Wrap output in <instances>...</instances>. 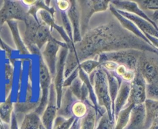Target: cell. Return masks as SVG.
Segmentation results:
<instances>
[{
    "label": "cell",
    "instance_id": "cell-1",
    "mask_svg": "<svg viewBox=\"0 0 158 129\" xmlns=\"http://www.w3.org/2000/svg\"><path fill=\"white\" fill-rule=\"evenodd\" d=\"M74 49L80 63L87 59L97 60L102 53L123 49L149 51L158 54L157 49L126 30L117 19L88 30L81 41L74 44Z\"/></svg>",
    "mask_w": 158,
    "mask_h": 129
},
{
    "label": "cell",
    "instance_id": "cell-2",
    "mask_svg": "<svg viewBox=\"0 0 158 129\" xmlns=\"http://www.w3.org/2000/svg\"><path fill=\"white\" fill-rule=\"evenodd\" d=\"M89 78L94 86L97 104L100 107L104 108L106 109L109 118L113 120L114 116H113L112 102L110 97L107 78L104 70L100 66L89 75Z\"/></svg>",
    "mask_w": 158,
    "mask_h": 129
},
{
    "label": "cell",
    "instance_id": "cell-3",
    "mask_svg": "<svg viewBox=\"0 0 158 129\" xmlns=\"http://www.w3.org/2000/svg\"><path fill=\"white\" fill-rule=\"evenodd\" d=\"M137 72L147 84L158 86V54L142 51L137 63Z\"/></svg>",
    "mask_w": 158,
    "mask_h": 129
},
{
    "label": "cell",
    "instance_id": "cell-4",
    "mask_svg": "<svg viewBox=\"0 0 158 129\" xmlns=\"http://www.w3.org/2000/svg\"><path fill=\"white\" fill-rule=\"evenodd\" d=\"M141 52L137 49H123L116 52H105L99 55L97 61L100 64L104 61H114L118 65H123L135 72L137 71V63Z\"/></svg>",
    "mask_w": 158,
    "mask_h": 129
},
{
    "label": "cell",
    "instance_id": "cell-5",
    "mask_svg": "<svg viewBox=\"0 0 158 129\" xmlns=\"http://www.w3.org/2000/svg\"><path fill=\"white\" fill-rule=\"evenodd\" d=\"M80 11V32L82 37L89 29V21L95 12H104L110 7V1H77Z\"/></svg>",
    "mask_w": 158,
    "mask_h": 129
},
{
    "label": "cell",
    "instance_id": "cell-6",
    "mask_svg": "<svg viewBox=\"0 0 158 129\" xmlns=\"http://www.w3.org/2000/svg\"><path fill=\"white\" fill-rule=\"evenodd\" d=\"M29 8L22 1H6L0 9V25L9 21L20 20L24 22L28 15Z\"/></svg>",
    "mask_w": 158,
    "mask_h": 129
},
{
    "label": "cell",
    "instance_id": "cell-7",
    "mask_svg": "<svg viewBox=\"0 0 158 129\" xmlns=\"http://www.w3.org/2000/svg\"><path fill=\"white\" fill-rule=\"evenodd\" d=\"M67 46L65 42H61L52 37L43 47V50L41 51V58L44 61L45 64L47 67L51 77L54 78L56 74L57 58L58 53L61 47Z\"/></svg>",
    "mask_w": 158,
    "mask_h": 129
},
{
    "label": "cell",
    "instance_id": "cell-8",
    "mask_svg": "<svg viewBox=\"0 0 158 129\" xmlns=\"http://www.w3.org/2000/svg\"><path fill=\"white\" fill-rule=\"evenodd\" d=\"M39 79L41 89V97L39 99L40 104L35 110V112L39 115H41L44 111L48 103L49 95V88L52 84V77L42 58L40 60V70H39Z\"/></svg>",
    "mask_w": 158,
    "mask_h": 129
},
{
    "label": "cell",
    "instance_id": "cell-9",
    "mask_svg": "<svg viewBox=\"0 0 158 129\" xmlns=\"http://www.w3.org/2000/svg\"><path fill=\"white\" fill-rule=\"evenodd\" d=\"M69 48L68 46L61 47L60 52L58 53V58H57L56 68V74L54 78H52V82L55 88L56 93V102L57 108H60V104H61L62 95H63V81H64V68L66 58L67 56Z\"/></svg>",
    "mask_w": 158,
    "mask_h": 129
},
{
    "label": "cell",
    "instance_id": "cell-10",
    "mask_svg": "<svg viewBox=\"0 0 158 129\" xmlns=\"http://www.w3.org/2000/svg\"><path fill=\"white\" fill-rule=\"evenodd\" d=\"M24 22L26 24V31L23 38V42L27 48L29 54L41 56V51L35 45V38L40 21L28 14Z\"/></svg>",
    "mask_w": 158,
    "mask_h": 129
},
{
    "label": "cell",
    "instance_id": "cell-11",
    "mask_svg": "<svg viewBox=\"0 0 158 129\" xmlns=\"http://www.w3.org/2000/svg\"><path fill=\"white\" fill-rule=\"evenodd\" d=\"M146 82L138 72H135V77L131 82L129 98L125 107L143 104L146 101Z\"/></svg>",
    "mask_w": 158,
    "mask_h": 129
},
{
    "label": "cell",
    "instance_id": "cell-12",
    "mask_svg": "<svg viewBox=\"0 0 158 129\" xmlns=\"http://www.w3.org/2000/svg\"><path fill=\"white\" fill-rule=\"evenodd\" d=\"M58 108L56 102V93L53 84H51L49 88V95L48 98V103L45 108L42 116V123L46 129H51L52 123L56 117Z\"/></svg>",
    "mask_w": 158,
    "mask_h": 129
},
{
    "label": "cell",
    "instance_id": "cell-13",
    "mask_svg": "<svg viewBox=\"0 0 158 129\" xmlns=\"http://www.w3.org/2000/svg\"><path fill=\"white\" fill-rule=\"evenodd\" d=\"M118 13H120L122 16L125 17L128 20L132 22L144 35H149L151 36H155L156 38H158V29H156L151 23L148 22L147 20L137 16V15H134V14L129 13V12H123V11L117 10Z\"/></svg>",
    "mask_w": 158,
    "mask_h": 129
},
{
    "label": "cell",
    "instance_id": "cell-14",
    "mask_svg": "<svg viewBox=\"0 0 158 129\" xmlns=\"http://www.w3.org/2000/svg\"><path fill=\"white\" fill-rule=\"evenodd\" d=\"M70 2V7L67 11V16L73 28V41L74 44L81 41L82 35L80 32V11L77 1Z\"/></svg>",
    "mask_w": 158,
    "mask_h": 129
},
{
    "label": "cell",
    "instance_id": "cell-15",
    "mask_svg": "<svg viewBox=\"0 0 158 129\" xmlns=\"http://www.w3.org/2000/svg\"><path fill=\"white\" fill-rule=\"evenodd\" d=\"M110 5L112 6H114L116 9L120 11H123V12H129V13L134 14V15H137V16L140 17V18H143V19L147 20L148 22H149L150 23L153 25L156 29H157V27L156 26L155 23L152 21L151 19H150L149 17L143 12V10L139 8L138 5L135 2L133 1H110Z\"/></svg>",
    "mask_w": 158,
    "mask_h": 129
},
{
    "label": "cell",
    "instance_id": "cell-16",
    "mask_svg": "<svg viewBox=\"0 0 158 129\" xmlns=\"http://www.w3.org/2000/svg\"><path fill=\"white\" fill-rule=\"evenodd\" d=\"M146 111L144 103L137 104L131 110L128 125L125 129H145Z\"/></svg>",
    "mask_w": 158,
    "mask_h": 129
},
{
    "label": "cell",
    "instance_id": "cell-17",
    "mask_svg": "<svg viewBox=\"0 0 158 129\" xmlns=\"http://www.w3.org/2000/svg\"><path fill=\"white\" fill-rule=\"evenodd\" d=\"M130 90H131V83L122 80L120 89H119V92L117 93V97H116L115 102H114L113 115H115V117H117L119 112L122 109L124 108L125 106H126L128 98H129Z\"/></svg>",
    "mask_w": 158,
    "mask_h": 129
},
{
    "label": "cell",
    "instance_id": "cell-18",
    "mask_svg": "<svg viewBox=\"0 0 158 129\" xmlns=\"http://www.w3.org/2000/svg\"><path fill=\"white\" fill-rule=\"evenodd\" d=\"M77 100V98L73 96L71 91L69 90V87L63 88V95L61 98V104H60V108L58 109V115L60 117L66 118H72V114H71V107L74 101Z\"/></svg>",
    "mask_w": 158,
    "mask_h": 129
},
{
    "label": "cell",
    "instance_id": "cell-19",
    "mask_svg": "<svg viewBox=\"0 0 158 129\" xmlns=\"http://www.w3.org/2000/svg\"><path fill=\"white\" fill-rule=\"evenodd\" d=\"M104 72L106 73V78H107L110 97L111 102H112V111L114 112V102H115L116 97H117V93L119 92V89H120V84H121L122 82V79L120 77L117 76L114 72H108V71L106 70H104Z\"/></svg>",
    "mask_w": 158,
    "mask_h": 129
},
{
    "label": "cell",
    "instance_id": "cell-20",
    "mask_svg": "<svg viewBox=\"0 0 158 129\" xmlns=\"http://www.w3.org/2000/svg\"><path fill=\"white\" fill-rule=\"evenodd\" d=\"M51 30L52 29L49 26L40 21V25L36 32V38H35V45L40 51H42L48 41L52 38L51 35Z\"/></svg>",
    "mask_w": 158,
    "mask_h": 129
},
{
    "label": "cell",
    "instance_id": "cell-21",
    "mask_svg": "<svg viewBox=\"0 0 158 129\" xmlns=\"http://www.w3.org/2000/svg\"><path fill=\"white\" fill-rule=\"evenodd\" d=\"M7 23L9 25L11 31H12L14 41H15V44L16 45V48L18 49L19 53L23 55H29V51H28L27 48L26 47L24 42H23V38L20 35L16 21H9Z\"/></svg>",
    "mask_w": 158,
    "mask_h": 129
},
{
    "label": "cell",
    "instance_id": "cell-22",
    "mask_svg": "<svg viewBox=\"0 0 158 129\" xmlns=\"http://www.w3.org/2000/svg\"><path fill=\"white\" fill-rule=\"evenodd\" d=\"M21 129H46L43 126L40 115L32 111L25 115L24 120L22 124Z\"/></svg>",
    "mask_w": 158,
    "mask_h": 129
},
{
    "label": "cell",
    "instance_id": "cell-23",
    "mask_svg": "<svg viewBox=\"0 0 158 129\" xmlns=\"http://www.w3.org/2000/svg\"><path fill=\"white\" fill-rule=\"evenodd\" d=\"M133 107L134 105L127 106L119 112L117 115V124L114 129H123L127 125Z\"/></svg>",
    "mask_w": 158,
    "mask_h": 129
},
{
    "label": "cell",
    "instance_id": "cell-24",
    "mask_svg": "<svg viewBox=\"0 0 158 129\" xmlns=\"http://www.w3.org/2000/svg\"><path fill=\"white\" fill-rule=\"evenodd\" d=\"M89 106L86 102L79 100H76L71 107V114L72 116L77 118H83L87 114Z\"/></svg>",
    "mask_w": 158,
    "mask_h": 129
},
{
    "label": "cell",
    "instance_id": "cell-25",
    "mask_svg": "<svg viewBox=\"0 0 158 129\" xmlns=\"http://www.w3.org/2000/svg\"><path fill=\"white\" fill-rule=\"evenodd\" d=\"M97 121V112L94 107H89L87 114L81 121L82 129H94Z\"/></svg>",
    "mask_w": 158,
    "mask_h": 129
},
{
    "label": "cell",
    "instance_id": "cell-26",
    "mask_svg": "<svg viewBox=\"0 0 158 129\" xmlns=\"http://www.w3.org/2000/svg\"><path fill=\"white\" fill-rule=\"evenodd\" d=\"M40 104V101H37L36 102H28V101H24V102H18L15 104V111L17 114L20 115H28L32 111H35L36 108L38 107Z\"/></svg>",
    "mask_w": 158,
    "mask_h": 129
},
{
    "label": "cell",
    "instance_id": "cell-27",
    "mask_svg": "<svg viewBox=\"0 0 158 129\" xmlns=\"http://www.w3.org/2000/svg\"><path fill=\"white\" fill-rule=\"evenodd\" d=\"M10 95L8 97L7 100L0 104V118L6 123H9L11 119V115L13 110V104L11 101Z\"/></svg>",
    "mask_w": 158,
    "mask_h": 129
},
{
    "label": "cell",
    "instance_id": "cell-28",
    "mask_svg": "<svg viewBox=\"0 0 158 129\" xmlns=\"http://www.w3.org/2000/svg\"><path fill=\"white\" fill-rule=\"evenodd\" d=\"M100 66H101L100 63L95 59L85 60V61L80 62L79 64V68H80L88 75H90L93 72H94L96 69L100 68Z\"/></svg>",
    "mask_w": 158,
    "mask_h": 129
},
{
    "label": "cell",
    "instance_id": "cell-29",
    "mask_svg": "<svg viewBox=\"0 0 158 129\" xmlns=\"http://www.w3.org/2000/svg\"><path fill=\"white\" fill-rule=\"evenodd\" d=\"M115 74L122 80L131 83L135 77V72L129 70L123 65H118L115 70Z\"/></svg>",
    "mask_w": 158,
    "mask_h": 129
},
{
    "label": "cell",
    "instance_id": "cell-30",
    "mask_svg": "<svg viewBox=\"0 0 158 129\" xmlns=\"http://www.w3.org/2000/svg\"><path fill=\"white\" fill-rule=\"evenodd\" d=\"M83 81L80 80V78H77L73 81V82L70 84L69 87V90L71 91L73 96L77 98V100L81 101L82 97V88H83Z\"/></svg>",
    "mask_w": 158,
    "mask_h": 129
},
{
    "label": "cell",
    "instance_id": "cell-31",
    "mask_svg": "<svg viewBox=\"0 0 158 129\" xmlns=\"http://www.w3.org/2000/svg\"><path fill=\"white\" fill-rule=\"evenodd\" d=\"M14 68L10 64H7L6 66V96L10 93L11 88H12V80H13Z\"/></svg>",
    "mask_w": 158,
    "mask_h": 129
},
{
    "label": "cell",
    "instance_id": "cell-32",
    "mask_svg": "<svg viewBox=\"0 0 158 129\" xmlns=\"http://www.w3.org/2000/svg\"><path fill=\"white\" fill-rule=\"evenodd\" d=\"M60 18H61L62 23H63V26L62 27L63 28V29L66 32V33L67 34L69 38L73 41V28L66 12H60Z\"/></svg>",
    "mask_w": 158,
    "mask_h": 129
},
{
    "label": "cell",
    "instance_id": "cell-33",
    "mask_svg": "<svg viewBox=\"0 0 158 129\" xmlns=\"http://www.w3.org/2000/svg\"><path fill=\"white\" fill-rule=\"evenodd\" d=\"M140 9H158V1H135Z\"/></svg>",
    "mask_w": 158,
    "mask_h": 129
},
{
    "label": "cell",
    "instance_id": "cell-34",
    "mask_svg": "<svg viewBox=\"0 0 158 129\" xmlns=\"http://www.w3.org/2000/svg\"><path fill=\"white\" fill-rule=\"evenodd\" d=\"M97 129H113V120L109 118L107 113H105L102 116Z\"/></svg>",
    "mask_w": 158,
    "mask_h": 129
},
{
    "label": "cell",
    "instance_id": "cell-35",
    "mask_svg": "<svg viewBox=\"0 0 158 129\" xmlns=\"http://www.w3.org/2000/svg\"><path fill=\"white\" fill-rule=\"evenodd\" d=\"M78 77H79V68L78 67H77V68L75 69V70H74L73 72L72 73H71L70 75H69V76L64 80V81H63V88L69 87L70 84L73 82L74 80L77 79Z\"/></svg>",
    "mask_w": 158,
    "mask_h": 129
},
{
    "label": "cell",
    "instance_id": "cell-36",
    "mask_svg": "<svg viewBox=\"0 0 158 129\" xmlns=\"http://www.w3.org/2000/svg\"><path fill=\"white\" fill-rule=\"evenodd\" d=\"M56 6H57L60 12H66V11H68V9L70 7V2L65 1V0H58L56 2Z\"/></svg>",
    "mask_w": 158,
    "mask_h": 129
},
{
    "label": "cell",
    "instance_id": "cell-37",
    "mask_svg": "<svg viewBox=\"0 0 158 129\" xmlns=\"http://www.w3.org/2000/svg\"><path fill=\"white\" fill-rule=\"evenodd\" d=\"M118 66V64H116L114 61H107L101 63V68L104 70L108 71V72H115L116 68Z\"/></svg>",
    "mask_w": 158,
    "mask_h": 129
},
{
    "label": "cell",
    "instance_id": "cell-38",
    "mask_svg": "<svg viewBox=\"0 0 158 129\" xmlns=\"http://www.w3.org/2000/svg\"><path fill=\"white\" fill-rule=\"evenodd\" d=\"M149 129H158V118L153 122Z\"/></svg>",
    "mask_w": 158,
    "mask_h": 129
}]
</instances>
